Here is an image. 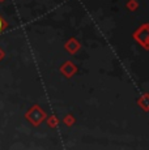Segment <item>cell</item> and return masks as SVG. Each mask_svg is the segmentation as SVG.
Here are the masks:
<instances>
[{"label": "cell", "mask_w": 149, "mask_h": 150, "mask_svg": "<svg viewBox=\"0 0 149 150\" xmlns=\"http://www.w3.org/2000/svg\"><path fill=\"white\" fill-rule=\"evenodd\" d=\"M0 57H1V52H0Z\"/></svg>", "instance_id": "2"}, {"label": "cell", "mask_w": 149, "mask_h": 150, "mask_svg": "<svg viewBox=\"0 0 149 150\" xmlns=\"http://www.w3.org/2000/svg\"><path fill=\"white\" fill-rule=\"evenodd\" d=\"M1 26H3V24H1V20H0V29H1Z\"/></svg>", "instance_id": "1"}]
</instances>
